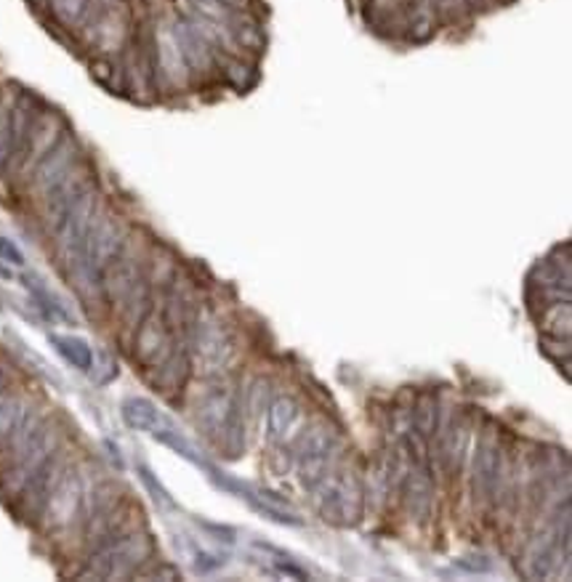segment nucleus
<instances>
[{"mask_svg":"<svg viewBox=\"0 0 572 582\" xmlns=\"http://www.w3.org/2000/svg\"><path fill=\"white\" fill-rule=\"evenodd\" d=\"M455 567L458 569H464V572H490V561L485 559V556H466V559H461V561H455Z\"/></svg>","mask_w":572,"mask_h":582,"instance_id":"16","label":"nucleus"},{"mask_svg":"<svg viewBox=\"0 0 572 582\" xmlns=\"http://www.w3.org/2000/svg\"><path fill=\"white\" fill-rule=\"evenodd\" d=\"M123 418H126V423L131 425V429L144 431L147 436H152L155 442L165 444V448H171L173 452H176V455H182L184 461L195 463L197 468H203L211 478L216 476V471H218L216 465L203 455L201 448H197V444L192 442V439L186 436L182 429H179L176 420L165 416L163 410H158V407L152 405L150 399H141V397L126 399Z\"/></svg>","mask_w":572,"mask_h":582,"instance_id":"1","label":"nucleus"},{"mask_svg":"<svg viewBox=\"0 0 572 582\" xmlns=\"http://www.w3.org/2000/svg\"><path fill=\"white\" fill-rule=\"evenodd\" d=\"M35 420L30 402L19 394H0V448L11 442Z\"/></svg>","mask_w":572,"mask_h":582,"instance_id":"9","label":"nucleus"},{"mask_svg":"<svg viewBox=\"0 0 572 582\" xmlns=\"http://www.w3.org/2000/svg\"><path fill=\"white\" fill-rule=\"evenodd\" d=\"M474 482H477V495L490 497L500 484V444L495 433H485L477 448V461H474Z\"/></svg>","mask_w":572,"mask_h":582,"instance_id":"8","label":"nucleus"},{"mask_svg":"<svg viewBox=\"0 0 572 582\" xmlns=\"http://www.w3.org/2000/svg\"><path fill=\"white\" fill-rule=\"evenodd\" d=\"M152 556V540L147 535H126V538H115L101 542L96 548V556L91 559V567L86 574L99 580H115L137 574L139 567Z\"/></svg>","mask_w":572,"mask_h":582,"instance_id":"5","label":"nucleus"},{"mask_svg":"<svg viewBox=\"0 0 572 582\" xmlns=\"http://www.w3.org/2000/svg\"><path fill=\"white\" fill-rule=\"evenodd\" d=\"M51 346L56 348V352L62 354L64 362H69V365L75 367V370L80 373H94L96 367V359H94V348L86 344V341L78 338V335H60L54 333L51 335Z\"/></svg>","mask_w":572,"mask_h":582,"instance_id":"11","label":"nucleus"},{"mask_svg":"<svg viewBox=\"0 0 572 582\" xmlns=\"http://www.w3.org/2000/svg\"><path fill=\"white\" fill-rule=\"evenodd\" d=\"M310 493L314 495L320 516L325 521L336 524V527H349V524H357L359 516H363V487H359V478L341 463L331 474L320 478Z\"/></svg>","mask_w":572,"mask_h":582,"instance_id":"3","label":"nucleus"},{"mask_svg":"<svg viewBox=\"0 0 572 582\" xmlns=\"http://www.w3.org/2000/svg\"><path fill=\"white\" fill-rule=\"evenodd\" d=\"M568 521L549 527L527 546L525 553V574L532 580H549L562 569L568 559Z\"/></svg>","mask_w":572,"mask_h":582,"instance_id":"6","label":"nucleus"},{"mask_svg":"<svg viewBox=\"0 0 572 582\" xmlns=\"http://www.w3.org/2000/svg\"><path fill=\"white\" fill-rule=\"evenodd\" d=\"M464 3L468 6V9H482V6H485L487 0H464Z\"/></svg>","mask_w":572,"mask_h":582,"instance_id":"18","label":"nucleus"},{"mask_svg":"<svg viewBox=\"0 0 572 582\" xmlns=\"http://www.w3.org/2000/svg\"><path fill=\"white\" fill-rule=\"evenodd\" d=\"M301 423V407L291 397H278L269 405L267 412V436L274 444L288 442V436L295 431V425Z\"/></svg>","mask_w":572,"mask_h":582,"instance_id":"10","label":"nucleus"},{"mask_svg":"<svg viewBox=\"0 0 572 582\" xmlns=\"http://www.w3.org/2000/svg\"><path fill=\"white\" fill-rule=\"evenodd\" d=\"M48 6V14L64 30H80L86 22L91 0H43Z\"/></svg>","mask_w":572,"mask_h":582,"instance_id":"12","label":"nucleus"},{"mask_svg":"<svg viewBox=\"0 0 572 582\" xmlns=\"http://www.w3.org/2000/svg\"><path fill=\"white\" fill-rule=\"evenodd\" d=\"M195 423L201 433L224 450H237L242 439V418L240 402L235 391L227 386L205 388L195 405ZM237 455V452H235Z\"/></svg>","mask_w":572,"mask_h":582,"instance_id":"2","label":"nucleus"},{"mask_svg":"<svg viewBox=\"0 0 572 582\" xmlns=\"http://www.w3.org/2000/svg\"><path fill=\"white\" fill-rule=\"evenodd\" d=\"M341 457V439L327 423H314L301 433L295 444V468L306 489H312L320 478L331 474Z\"/></svg>","mask_w":572,"mask_h":582,"instance_id":"4","label":"nucleus"},{"mask_svg":"<svg viewBox=\"0 0 572 582\" xmlns=\"http://www.w3.org/2000/svg\"><path fill=\"white\" fill-rule=\"evenodd\" d=\"M466 423H455L453 429L445 433V442H442V455H445L447 471H455L461 465L466 450Z\"/></svg>","mask_w":572,"mask_h":582,"instance_id":"14","label":"nucleus"},{"mask_svg":"<svg viewBox=\"0 0 572 582\" xmlns=\"http://www.w3.org/2000/svg\"><path fill=\"white\" fill-rule=\"evenodd\" d=\"M541 327L546 335H554L559 341L570 338V301H554L546 303Z\"/></svg>","mask_w":572,"mask_h":582,"instance_id":"13","label":"nucleus"},{"mask_svg":"<svg viewBox=\"0 0 572 582\" xmlns=\"http://www.w3.org/2000/svg\"><path fill=\"white\" fill-rule=\"evenodd\" d=\"M192 357L205 373H222L233 359V341L214 316H201L192 335Z\"/></svg>","mask_w":572,"mask_h":582,"instance_id":"7","label":"nucleus"},{"mask_svg":"<svg viewBox=\"0 0 572 582\" xmlns=\"http://www.w3.org/2000/svg\"><path fill=\"white\" fill-rule=\"evenodd\" d=\"M222 3L233 6L237 11H250V6H253V0H222Z\"/></svg>","mask_w":572,"mask_h":582,"instance_id":"17","label":"nucleus"},{"mask_svg":"<svg viewBox=\"0 0 572 582\" xmlns=\"http://www.w3.org/2000/svg\"><path fill=\"white\" fill-rule=\"evenodd\" d=\"M0 258H3L6 263H11V267H19V269L24 267L22 250H19L9 237H0Z\"/></svg>","mask_w":572,"mask_h":582,"instance_id":"15","label":"nucleus"}]
</instances>
